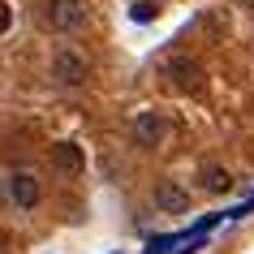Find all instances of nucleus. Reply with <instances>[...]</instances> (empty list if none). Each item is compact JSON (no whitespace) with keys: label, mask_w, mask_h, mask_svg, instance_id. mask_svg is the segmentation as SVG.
Segmentation results:
<instances>
[{"label":"nucleus","mask_w":254,"mask_h":254,"mask_svg":"<svg viewBox=\"0 0 254 254\" xmlns=\"http://www.w3.org/2000/svg\"><path fill=\"white\" fill-rule=\"evenodd\" d=\"M48 160H52V168H56L61 177H78L82 168H86V155H82L78 142H52Z\"/></svg>","instance_id":"nucleus-5"},{"label":"nucleus","mask_w":254,"mask_h":254,"mask_svg":"<svg viewBox=\"0 0 254 254\" xmlns=\"http://www.w3.org/2000/svg\"><path fill=\"white\" fill-rule=\"evenodd\" d=\"M4 177H9V181H4L9 202H13L17 211H35V207H39V181H35L30 173H13V168H9Z\"/></svg>","instance_id":"nucleus-2"},{"label":"nucleus","mask_w":254,"mask_h":254,"mask_svg":"<svg viewBox=\"0 0 254 254\" xmlns=\"http://www.w3.org/2000/svg\"><path fill=\"white\" fill-rule=\"evenodd\" d=\"M198 177H202L198 186L207 190V194H224V190L233 186V173H228L224 164H202V168H198Z\"/></svg>","instance_id":"nucleus-8"},{"label":"nucleus","mask_w":254,"mask_h":254,"mask_svg":"<svg viewBox=\"0 0 254 254\" xmlns=\"http://www.w3.org/2000/svg\"><path fill=\"white\" fill-rule=\"evenodd\" d=\"M241 4H250V9H254V0H241Z\"/></svg>","instance_id":"nucleus-10"},{"label":"nucleus","mask_w":254,"mask_h":254,"mask_svg":"<svg viewBox=\"0 0 254 254\" xmlns=\"http://www.w3.org/2000/svg\"><path fill=\"white\" fill-rule=\"evenodd\" d=\"M52 78L61 82V86H82V82H86V56L73 52V48L52 52Z\"/></svg>","instance_id":"nucleus-1"},{"label":"nucleus","mask_w":254,"mask_h":254,"mask_svg":"<svg viewBox=\"0 0 254 254\" xmlns=\"http://www.w3.org/2000/svg\"><path fill=\"white\" fill-rule=\"evenodd\" d=\"M155 207L168 211V215H186L190 211V194L177 186V181H160V186H155Z\"/></svg>","instance_id":"nucleus-7"},{"label":"nucleus","mask_w":254,"mask_h":254,"mask_svg":"<svg viewBox=\"0 0 254 254\" xmlns=\"http://www.w3.org/2000/svg\"><path fill=\"white\" fill-rule=\"evenodd\" d=\"M164 129H168V125H164L160 112H142V117H134V142H138V147H147V151L164 142Z\"/></svg>","instance_id":"nucleus-6"},{"label":"nucleus","mask_w":254,"mask_h":254,"mask_svg":"<svg viewBox=\"0 0 254 254\" xmlns=\"http://www.w3.org/2000/svg\"><path fill=\"white\" fill-rule=\"evenodd\" d=\"M164 73H168V82H173L177 91H198L202 86V69H198V61H190V56H173V61L164 65Z\"/></svg>","instance_id":"nucleus-4"},{"label":"nucleus","mask_w":254,"mask_h":254,"mask_svg":"<svg viewBox=\"0 0 254 254\" xmlns=\"http://www.w3.org/2000/svg\"><path fill=\"white\" fill-rule=\"evenodd\" d=\"M48 22H52V30H78L82 22H86V4L82 0H48Z\"/></svg>","instance_id":"nucleus-3"},{"label":"nucleus","mask_w":254,"mask_h":254,"mask_svg":"<svg viewBox=\"0 0 254 254\" xmlns=\"http://www.w3.org/2000/svg\"><path fill=\"white\" fill-rule=\"evenodd\" d=\"M155 13H160V4H155V0H138V4H134V22H151Z\"/></svg>","instance_id":"nucleus-9"}]
</instances>
